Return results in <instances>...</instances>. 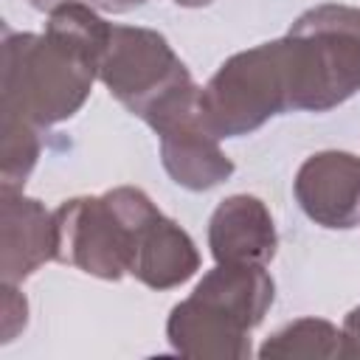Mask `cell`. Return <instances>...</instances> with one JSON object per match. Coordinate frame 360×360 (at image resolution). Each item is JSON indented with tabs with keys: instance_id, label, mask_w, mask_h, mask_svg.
<instances>
[{
	"instance_id": "cell-1",
	"label": "cell",
	"mask_w": 360,
	"mask_h": 360,
	"mask_svg": "<svg viewBox=\"0 0 360 360\" xmlns=\"http://www.w3.org/2000/svg\"><path fill=\"white\" fill-rule=\"evenodd\" d=\"M107 22L90 3H65L48 14L42 34L3 31L0 118L48 129L73 118L98 79L110 42Z\"/></svg>"
},
{
	"instance_id": "cell-2",
	"label": "cell",
	"mask_w": 360,
	"mask_h": 360,
	"mask_svg": "<svg viewBox=\"0 0 360 360\" xmlns=\"http://www.w3.org/2000/svg\"><path fill=\"white\" fill-rule=\"evenodd\" d=\"M273 298L276 284L262 264H217L172 307L166 338L183 357L245 360L250 332L264 321Z\"/></svg>"
},
{
	"instance_id": "cell-3",
	"label": "cell",
	"mask_w": 360,
	"mask_h": 360,
	"mask_svg": "<svg viewBox=\"0 0 360 360\" xmlns=\"http://www.w3.org/2000/svg\"><path fill=\"white\" fill-rule=\"evenodd\" d=\"M155 211L160 208L135 186L65 200L53 211L56 262L104 281H118L129 273L138 231Z\"/></svg>"
},
{
	"instance_id": "cell-4",
	"label": "cell",
	"mask_w": 360,
	"mask_h": 360,
	"mask_svg": "<svg viewBox=\"0 0 360 360\" xmlns=\"http://www.w3.org/2000/svg\"><path fill=\"white\" fill-rule=\"evenodd\" d=\"M292 56V110L326 112L360 93V8L321 3L287 31Z\"/></svg>"
},
{
	"instance_id": "cell-5",
	"label": "cell",
	"mask_w": 360,
	"mask_h": 360,
	"mask_svg": "<svg viewBox=\"0 0 360 360\" xmlns=\"http://www.w3.org/2000/svg\"><path fill=\"white\" fill-rule=\"evenodd\" d=\"M202 112L219 138L256 132L292 112V56L287 34L228 56L202 87Z\"/></svg>"
},
{
	"instance_id": "cell-6",
	"label": "cell",
	"mask_w": 360,
	"mask_h": 360,
	"mask_svg": "<svg viewBox=\"0 0 360 360\" xmlns=\"http://www.w3.org/2000/svg\"><path fill=\"white\" fill-rule=\"evenodd\" d=\"M98 82L118 104L143 121L172 96L194 84L169 39L143 25H112L98 59Z\"/></svg>"
},
{
	"instance_id": "cell-7",
	"label": "cell",
	"mask_w": 360,
	"mask_h": 360,
	"mask_svg": "<svg viewBox=\"0 0 360 360\" xmlns=\"http://www.w3.org/2000/svg\"><path fill=\"white\" fill-rule=\"evenodd\" d=\"M200 96L202 87L188 84L146 118L160 138L163 169L188 191L214 188L233 174V160L222 152V138L208 127Z\"/></svg>"
},
{
	"instance_id": "cell-8",
	"label": "cell",
	"mask_w": 360,
	"mask_h": 360,
	"mask_svg": "<svg viewBox=\"0 0 360 360\" xmlns=\"http://www.w3.org/2000/svg\"><path fill=\"white\" fill-rule=\"evenodd\" d=\"M292 194L321 228L349 231L360 225V158L340 149L309 155L295 172Z\"/></svg>"
},
{
	"instance_id": "cell-9",
	"label": "cell",
	"mask_w": 360,
	"mask_h": 360,
	"mask_svg": "<svg viewBox=\"0 0 360 360\" xmlns=\"http://www.w3.org/2000/svg\"><path fill=\"white\" fill-rule=\"evenodd\" d=\"M56 259V217L22 188H0V278L22 284Z\"/></svg>"
},
{
	"instance_id": "cell-10",
	"label": "cell",
	"mask_w": 360,
	"mask_h": 360,
	"mask_svg": "<svg viewBox=\"0 0 360 360\" xmlns=\"http://www.w3.org/2000/svg\"><path fill=\"white\" fill-rule=\"evenodd\" d=\"M208 248L217 264H270L278 248L270 208L253 194L225 197L208 219Z\"/></svg>"
},
{
	"instance_id": "cell-11",
	"label": "cell",
	"mask_w": 360,
	"mask_h": 360,
	"mask_svg": "<svg viewBox=\"0 0 360 360\" xmlns=\"http://www.w3.org/2000/svg\"><path fill=\"white\" fill-rule=\"evenodd\" d=\"M200 270L194 239L166 214L155 211L138 231L129 276L149 290H172L186 284Z\"/></svg>"
},
{
	"instance_id": "cell-12",
	"label": "cell",
	"mask_w": 360,
	"mask_h": 360,
	"mask_svg": "<svg viewBox=\"0 0 360 360\" xmlns=\"http://www.w3.org/2000/svg\"><path fill=\"white\" fill-rule=\"evenodd\" d=\"M259 357H343V329L323 318H295L262 343Z\"/></svg>"
},
{
	"instance_id": "cell-13",
	"label": "cell",
	"mask_w": 360,
	"mask_h": 360,
	"mask_svg": "<svg viewBox=\"0 0 360 360\" xmlns=\"http://www.w3.org/2000/svg\"><path fill=\"white\" fill-rule=\"evenodd\" d=\"M42 129L0 118V188H22L42 149Z\"/></svg>"
},
{
	"instance_id": "cell-14",
	"label": "cell",
	"mask_w": 360,
	"mask_h": 360,
	"mask_svg": "<svg viewBox=\"0 0 360 360\" xmlns=\"http://www.w3.org/2000/svg\"><path fill=\"white\" fill-rule=\"evenodd\" d=\"M3 343H11L28 323V301L17 290V284L3 281Z\"/></svg>"
},
{
	"instance_id": "cell-15",
	"label": "cell",
	"mask_w": 360,
	"mask_h": 360,
	"mask_svg": "<svg viewBox=\"0 0 360 360\" xmlns=\"http://www.w3.org/2000/svg\"><path fill=\"white\" fill-rule=\"evenodd\" d=\"M343 357L357 360L360 357V307H354L343 318Z\"/></svg>"
},
{
	"instance_id": "cell-16",
	"label": "cell",
	"mask_w": 360,
	"mask_h": 360,
	"mask_svg": "<svg viewBox=\"0 0 360 360\" xmlns=\"http://www.w3.org/2000/svg\"><path fill=\"white\" fill-rule=\"evenodd\" d=\"M96 11H107V14H124V11H132L138 6H143L146 0H87Z\"/></svg>"
},
{
	"instance_id": "cell-17",
	"label": "cell",
	"mask_w": 360,
	"mask_h": 360,
	"mask_svg": "<svg viewBox=\"0 0 360 360\" xmlns=\"http://www.w3.org/2000/svg\"><path fill=\"white\" fill-rule=\"evenodd\" d=\"M28 3H31L37 11H48V14H51L53 8H59V6H65V3H70V0H28Z\"/></svg>"
},
{
	"instance_id": "cell-18",
	"label": "cell",
	"mask_w": 360,
	"mask_h": 360,
	"mask_svg": "<svg viewBox=\"0 0 360 360\" xmlns=\"http://www.w3.org/2000/svg\"><path fill=\"white\" fill-rule=\"evenodd\" d=\"M174 3L183 8H202V6H211L214 0H174Z\"/></svg>"
}]
</instances>
